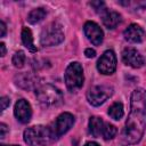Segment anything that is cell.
Masks as SVG:
<instances>
[{"mask_svg":"<svg viewBox=\"0 0 146 146\" xmlns=\"http://www.w3.org/2000/svg\"><path fill=\"white\" fill-rule=\"evenodd\" d=\"M55 139L51 128L33 125L24 131V141L30 146H48Z\"/></svg>","mask_w":146,"mask_h":146,"instance_id":"2","label":"cell"},{"mask_svg":"<svg viewBox=\"0 0 146 146\" xmlns=\"http://www.w3.org/2000/svg\"><path fill=\"white\" fill-rule=\"evenodd\" d=\"M21 35H22V41H23L24 46H25L30 51H32V52H36L38 49H36V47L34 46L33 36H32V32H31V30H30L29 27H23V29H22V33H21Z\"/></svg>","mask_w":146,"mask_h":146,"instance_id":"16","label":"cell"},{"mask_svg":"<svg viewBox=\"0 0 146 146\" xmlns=\"http://www.w3.org/2000/svg\"><path fill=\"white\" fill-rule=\"evenodd\" d=\"M122 60L125 65L131 66L133 68H139L144 65V58L140 52L131 47L124 48L122 51Z\"/></svg>","mask_w":146,"mask_h":146,"instance_id":"9","label":"cell"},{"mask_svg":"<svg viewBox=\"0 0 146 146\" xmlns=\"http://www.w3.org/2000/svg\"><path fill=\"white\" fill-rule=\"evenodd\" d=\"M84 55H86V57H88V58H92V57L96 56V51H95L94 49H91V48H87V49L84 50Z\"/></svg>","mask_w":146,"mask_h":146,"instance_id":"24","label":"cell"},{"mask_svg":"<svg viewBox=\"0 0 146 146\" xmlns=\"http://www.w3.org/2000/svg\"><path fill=\"white\" fill-rule=\"evenodd\" d=\"M104 128V122L98 116H91L89 120V132L94 137H100Z\"/></svg>","mask_w":146,"mask_h":146,"instance_id":"15","label":"cell"},{"mask_svg":"<svg viewBox=\"0 0 146 146\" xmlns=\"http://www.w3.org/2000/svg\"><path fill=\"white\" fill-rule=\"evenodd\" d=\"M0 49H1L0 55H1V56H5V55H6V46H5V43H3V42H1V43H0Z\"/></svg>","mask_w":146,"mask_h":146,"instance_id":"26","label":"cell"},{"mask_svg":"<svg viewBox=\"0 0 146 146\" xmlns=\"http://www.w3.org/2000/svg\"><path fill=\"white\" fill-rule=\"evenodd\" d=\"M46 17V10L43 8H36L29 13L27 15V22L31 24H36L41 22Z\"/></svg>","mask_w":146,"mask_h":146,"instance_id":"17","label":"cell"},{"mask_svg":"<svg viewBox=\"0 0 146 146\" xmlns=\"http://www.w3.org/2000/svg\"><path fill=\"white\" fill-rule=\"evenodd\" d=\"M115 135H116V128L111 123H104V128H103V132H102L103 138L105 140H110Z\"/></svg>","mask_w":146,"mask_h":146,"instance_id":"19","label":"cell"},{"mask_svg":"<svg viewBox=\"0 0 146 146\" xmlns=\"http://www.w3.org/2000/svg\"><path fill=\"white\" fill-rule=\"evenodd\" d=\"M83 31H84L86 36L92 44L99 46L103 42L104 33L102 29L99 27V25H97L95 22H87L83 26Z\"/></svg>","mask_w":146,"mask_h":146,"instance_id":"10","label":"cell"},{"mask_svg":"<svg viewBox=\"0 0 146 146\" xmlns=\"http://www.w3.org/2000/svg\"><path fill=\"white\" fill-rule=\"evenodd\" d=\"M0 104H1V112H3V111L9 106V104H10V99H9L8 97L3 96V97L0 98Z\"/></svg>","mask_w":146,"mask_h":146,"instance_id":"22","label":"cell"},{"mask_svg":"<svg viewBox=\"0 0 146 146\" xmlns=\"http://www.w3.org/2000/svg\"><path fill=\"white\" fill-rule=\"evenodd\" d=\"M73 123H74V116L71 113H67V112L62 113L56 119V121L54 122V125L51 128L54 136H55V139L59 138L62 135L67 132L71 129V127L73 125Z\"/></svg>","mask_w":146,"mask_h":146,"instance_id":"8","label":"cell"},{"mask_svg":"<svg viewBox=\"0 0 146 146\" xmlns=\"http://www.w3.org/2000/svg\"><path fill=\"white\" fill-rule=\"evenodd\" d=\"M116 68V56L113 50H106L97 62V70L105 75L114 73Z\"/></svg>","mask_w":146,"mask_h":146,"instance_id":"7","label":"cell"},{"mask_svg":"<svg viewBox=\"0 0 146 146\" xmlns=\"http://www.w3.org/2000/svg\"><path fill=\"white\" fill-rule=\"evenodd\" d=\"M124 112H123V105L120 102H116L114 104L111 105V107L108 108V115L114 119V120H120L123 116Z\"/></svg>","mask_w":146,"mask_h":146,"instance_id":"18","label":"cell"},{"mask_svg":"<svg viewBox=\"0 0 146 146\" xmlns=\"http://www.w3.org/2000/svg\"><path fill=\"white\" fill-rule=\"evenodd\" d=\"M113 95V88L110 86H95L87 92V99L92 106H99Z\"/></svg>","mask_w":146,"mask_h":146,"instance_id":"6","label":"cell"},{"mask_svg":"<svg viewBox=\"0 0 146 146\" xmlns=\"http://www.w3.org/2000/svg\"><path fill=\"white\" fill-rule=\"evenodd\" d=\"M8 132V127L5 123H0V138L3 139Z\"/></svg>","mask_w":146,"mask_h":146,"instance_id":"23","label":"cell"},{"mask_svg":"<svg viewBox=\"0 0 146 146\" xmlns=\"http://www.w3.org/2000/svg\"><path fill=\"white\" fill-rule=\"evenodd\" d=\"M90 5L95 8V10L97 11V13H99L100 15L104 13V11H106L107 9H106V7H105V3L103 2V1H92V2H90Z\"/></svg>","mask_w":146,"mask_h":146,"instance_id":"21","label":"cell"},{"mask_svg":"<svg viewBox=\"0 0 146 146\" xmlns=\"http://www.w3.org/2000/svg\"><path fill=\"white\" fill-rule=\"evenodd\" d=\"M83 68L80 63H71L65 71V84L70 91H76L83 86Z\"/></svg>","mask_w":146,"mask_h":146,"instance_id":"4","label":"cell"},{"mask_svg":"<svg viewBox=\"0 0 146 146\" xmlns=\"http://www.w3.org/2000/svg\"><path fill=\"white\" fill-rule=\"evenodd\" d=\"M146 128V90L137 88L131 95V106L125 127L123 139L128 144L138 143Z\"/></svg>","mask_w":146,"mask_h":146,"instance_id":"1","label":"cell"},{"mask_svg":"<svg viewBox=\"0 0 146 146\" xmlns=\"http://www.w3.org/2000/svg\"><path fill=\"white\" fill-rule=\"evenodd\" d=\"M14 114H15V117L21 123H27L32 116V110L29 102L25 99L17 100L14 107Z\"/></svg>","mask_w":146,"mask_h":146,"instance_id":"12","label":"cell"},{"mask_svg":"<svg viewBox=\"0 0 146 146\" xmlns=\"http://www.w3.org/2000/svg\"><path fill=\"white\" fill-rule=\"evenodd\" d=\"M1 146H18V145H5V144H2Z\"/></svg>","mask_w":146,"mask_h":146,"instance_id":"28","label":"cell"},{"mask_svg":"<svg viewBox=\"0 0 146 146\" xmlns=\"http://www.w3.org/2000/svg\"><path fill=\"white\" fill-rule=\"evenodd\" d=\"M0 36H5L6 35V24H5V22H0Z\"/></svg>","mask_w":146,"mask_h":146,"instance_id":"25","label":"cell"},{"mask_svg":"<svg viewBox=\"0 0 146 146\" xmlns=\"http://www.w3.org/2000/svg\"><path fill=\"white\" fill-rule=\"evenodd\" d=\"M25 60H26V57H25L24 51H22V50L16 51V52L14 54V56H13V64H14V66L17 67V68L23 67L24 64H25Z\"/></svg>","mask_w":146,"mask_h":146,"instance_id":"20","label":"cell"},{"mask_svg":"<svg viewBox=\"0 0 146 146\" xmlns=\"http://www.w3.org/2000/svg\"><path fill=\"white\" fill-rule=\"evenodd\" d=\"M64 40V32L62 25L54 22L48 24L40 34V42L44 47H51L59 44Z\"/></svg>","mask_w":146,"mask_h":146,"instance_id":"5","label":"cell"},{"mask_svg":"<svg viewBox=\"0 0 146 146\" xmlns=\"http://www.w3.org/2000/svg\"><path fill=\"white\" fill-rule=\"evenodd\" d=\"M84 146H99L97 143H95V141H89V143H87Z\"/></svg>","mask_w":146,"mask_h":146,"instance_id":"27","label":"cell"},{"mask_svg":"<svg viewBox=\"0 0 146 146\" xmlns=\"http://www.w3.org/2000/svg\"><path fill=\"white\" fill-rule=\"evenodd\" d=\"M102 19H103V24L107 29H114L121 23V15L116 11L106 10L102 14Z\"/></svg>","mask_w":146,"mask_h":146,"instance_id":"14","label":"cell"},{"mask_svg":"<svg viewBox=\"0 0 146 146\" xmlns=\"http://www.w3.org/2000/svg\"><path fill=\"white\" fill-rule=\"evenodd\" d=\"M35 96L43 106H58L63 102L62 91L52 84H41L35 89Z\"/></svg>","mask_w":146,"mask_h":146,"instance_id":"3","label":"cell"},{"mask_svg":"<svg viewBox=\"0 0 146 146\" xmlns=\"http://www.w3.org/2000/svg\"><path fill=\"white\" fill-rule=\"evenodd\" d=\"M123 36L127 41L131 42V43H139L143 42L146 33L143 30L141 26L137 25V24H130L123 32Z\"/></svg>","mask_w":146,"mask_h":146,"instance_id":"13","label":"cell"},{"mask_svg":"<svg viewBox=\"0 0 146 146\" xmlns=\"http://www.w3.org/2000/svg\"><path fill=\"white\" fill-rule=\"evenodd\" d=\"M15 83L25 90H31L33 88H38L39 86V78L38 75L30 73V72H23L18 73L15 76Z\"/></svg>","mask_w":146,"mask_h":146,"instance_id":"11","label":"cell"}]
</instances>
